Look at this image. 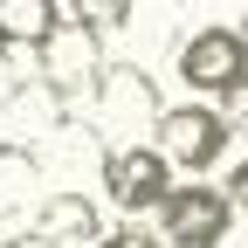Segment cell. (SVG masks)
<instances>
[{"mask_svg": "<svg viewBox=\"0 0 248 248\" xmlns=\"http://www.w3.org/2000/svg\"><path fill=\"white\" fill-rule=\"evenodd\" d=\"M159 117H166L159 76L131 55H110L90 83V138L104 152H124V145H145V131H159Z\"/></svg>", "mask_w": 248, "mask_h": 248, "instance_id": "1", "label": "cell"}, {"mask_svg": "<svg viewBox=\"0 0 248 248\" xmlns=\"http://www.w3.org/2000/svg\"><path fill=\"white\" fill-rule=\"evenodd\" d=\"M228 145H234V124H228V110H214V104H166V117H159V159L172 166V172H186V179H207L214 166L228 159Z\"/></svg>", "mask_w": 248, "mask_h": 248, "instance_id": "2", "label": "cell"}, {"mask_svg": "<svg viewBox=\"0 0 248 248\" xmlns=\"http://www.w3.org/2000/svg\"><path fill=\"white\" fill-rule=\"evenodd\" d=\"M172 69L186 83V97H228V90L248 76V42H241V28L207 21V28H193V35H179Z\"/></svg>", "mask_w": 248, "mask_h": 248, "instance_id": "3", "label": "cell"}, {"mask_svg": "<svg viewBox=\"0 0 248 248\" xmlns=\"http://www.w3.org/2000/svg\"><path fill=\"white\" fill-rule=\"evenodd\" d=\"M104 62H110V55H104V35H90V28L62 7V28L48 35V48L35 55V76H42V90H48L55 104H83Z\"/></svg>", "mask_w": 248, "mask_h": 248, "instance_id": "4", "label": "cell"}, {"mask_svg": "<svg viewBox=\"0 0 248 248\" xmlns=\"http://www.w3.org/2000/svg\"><path fill=\"white\" fill-rule=\"evenodd\" d=\"M228 228H234V200L221 186H207V179L172 186L166 207H159V241L166 248H221Z\"/></svg>", "mask_w": 248, "mask_h": 248, "instance_id": "5", "label": "cell"}, {"mask_svg": "<svg viewBox=\"0 0 248 248\" xmlns=\"http://www.w3.org/2000/svg\"><path fill=\"white\" fill-rule=\"evenodd\" d=\"M172 186H179V179H172V166L159 159V145H124V152L104 159V193L131 214V221H138V214H159Z\"/></svg>", "mask_w": 248, "mask_h": 248, "instance_id": "6", "label": "cell"}, {"mask_svg": "<svg viewBox=\"0 0 248 248\" xmlns=\"http://www.w3.org/2000/svg\"><path fill=\"white\" fill-rule=\"evenodd\" d=\"M28 228H35L42 241H55V248H69V241H90V248H97L104 241V214H97L90 193H42Z\"/></svg>", "mask_w": 248, "mask_h": 248, "instance_id": "7", "label": "cell"}, {"mask_svg": "<svg viewBox=\"0 0 248 248\" xmlns=\"http://www.w3.org/2000/svg\"><path fill=\"white\" fill-rule=\"evenodd\" d=\"M62 28V0H0V55H42L48 35Z\"/></svg>", "mask_w": 248, "mask_h": 248, "instance_id": "8", "label": "cell"}, {"mask_svg": "<svg viewBox=\"0 0 248 248\" xmlns=\"http://www.w3.org/2000/svg\"><path fill=\"white\" fill-rule=\"evenodd\" d=\"M35 179H42V152L35 145H0V221L7 214H28V200H35Z\"/></svg>", "mask_w": 248, "mask_h": 248, "instance_id": "9", "label": "cell"}, {"mask_svg": "<svg viewBox=\"0 0 248 248\" xmlns=\"http://www.w3.org/2000/svg\"><path fill=\"white\" fill-rule=\"evenodd\" d=\"M97 248H166V241H159V228H145V221H117V228H104Z\"/></svg>", "mask_w": 248, "mask_h": 248, "instance_id": "10", "label": "cell"}, {"mask_svg": "<svg viewBox=\"0 0 248 248\" xmlns=\"http://www.w3.org/2000/svg\"><path fill=\"white\" fill-rule=\"evenodd\" d=\"M221 193L234 200V214H248V159H241V166H228V186H221Z\"/></svg>", "mask_w": 248, "mask_h": 248, "instance_id": "11", "label": "cell"}, {"mask_svg": "<svg viewBox=\"0 0 248 248\" xmlns=\"http://www.w3.org/2000/svg\"><path fill=\"white\" fill-rule=\"evenodd\" d=\"M228 124H241V131H248V76L228 90Z\"/></svg>", "mask_w": 248, "mask_h": 248, "instance_id": "12", "label": "cell"}, {"mask_svg": "<svg viewBox=\"0 0 248 248\" xmlns=\"http://www.w3.org/2000/svg\"><path fill=\"white\" fill-rule=\"evenodd\" d=\"M0 248H55V241H42L35 228H14V234H0Z\"/></svg>", "mask_w": 248, "mask_h": 248, "instance_id": "13", "label": "cell"}, {"mask_svg": "<svg viewBox=\"0 0 248 248\" xmlns=\"http://www.w3.org/2000/svg\"><path fill=\"white\" fill-rule=\"evenodd\" d=\"M241 42H248V14H241Z\"/></svg>", "mask_w": 248, "mask_h": 248, "instance_id": "14", "label": "cell"}]
</instances>
